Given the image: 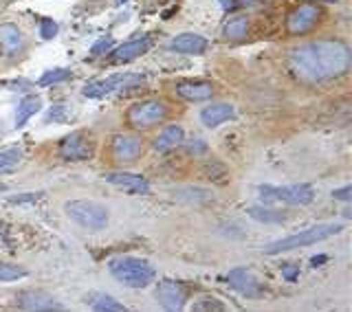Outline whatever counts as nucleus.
Here are the masks:
<instances>
[{
  "instance_id": "28",
  "label": "nucleus",
  "mask_w": 352,
  "mask_h": 312,
  "mask_svg": "<svg viewBox=\"0 0 352 312\" xmlns=\"http://www.w3.org/2000/svg\"><path fill=\"white\" fill-rule=\"evenodd\" d=\"M55 36H58V22H53L51 18H44L40 22V38L53 40Z\"/></svg>"
},
{
  "instance_id": "33",
  "label": "nucleus",
  "mask_w": 352,
  "mask_h": 312,
  "mask_svg": "<svg viewBox=\"0 0 352 312\" xmlns=\"http://www.w3.org/2000/svg\"><path fill=\"white\" fill-rule=\"evenodd\" d=\"M284 277H286L289 282H293L295 277H297V269H295V266H293V269H284Z\"/></svg>"
},
{
  "instance_id": "6",
  "label": "nucleus",
  "mask_w": 352,
  "mask_h": 312,
  "mask_svg": "<svg viewBox=\"0 0 352 312\" xmlns=\"http://www.w3.org/2000/svg\"><path fill=\"white\" fill-rule=\"evenodd\" d=\"M146 82V75L141 73H117L108 80H97L84 86V97H104L110 93H117V91H130V88L141 86Z\"/></svg>"
},
{
  "instance_id": "11",
  "label": "nucleus",
  "mask_w": 352,
  "mask_h": 312,
  "mask_svg": "<svg viewBox=\"0 0 352 312\" xmlns=\"http://www.w3.org/2000/svg\"><path fill=\"white\" fill-rule=\"evenodd\" d=\"M157 299L165 310H181L185 306L187 291L179 282H161L157 286Z\"/></svg>"
},
{
  "instance_id": "15",
  "label": "nucleus",
  "mask_w": 352,
  "mask_h": 312,
  "mask_svg": "<svg viewBox=\"0 0 352 312\" xmlns=\"http://www.w3.org/2000/svg\"><path fill=\"white\" fill-rule=\"evenodd\" d=\"M150 47H152V38L150 36H143V38H137V40L124 42L121 47H117L113 51V55H115L117 62H130V60L139 58V55L148 53Z\"/></svg>"
},
{
  "instance_id": "27",
  "label": "nucleus",
  "mask_w": 352,
  "mask_h": 312,
  "mask_svg": "<svg viewBox=\"0 0 352 312\" xmlns=\"http://www.w3.org/2000/svg\"><path fill=\"white\" fill-rule=\"evenodd\" d=\"M69 77H71V69H53V71H47L40 77V86L60 84L64 80H69Z\"/></svg>"
},
{
  "instance_id": "3",
  "label": "nucleus",
  "mask_w": 352,
  "mask_h": 312,
  "mask_svg": "<svg viewBox=\"0 0 352 312\" xmlns=\"http://www.w3.org/2000/svg\"><path fill=\"white\" fill-rule=\"evenodd\" d=\"M341 229H344V225H339V222H335V225H333V222H330V225H317V227H311V229H304L300 233H293V236H289V238H282V240H275V242L267 244V247L262 249V253L278 255V253L311 247V244H317L322 240L337 236Z\"/></svg>"
},
{
  "instance_id": "29",
  "label": "nucleus",
  "mask_w": 352,
  "mask_h": 312,
  "mask_svg": "<svg viewBox=\"0 0 352 312\" xmlns=\"http://www.w3.org/2000/svg\"><path fill=\"white\" fill-rule=\"evenodd\" d=\"M194 310H225V306L220 304L216 297H201L194 304Z\"/></svg>"
},
{
  "instance_id": "17",
  "label": "nucleus",
  "mask_w": 352,
  "mask_h": 312,
  "mask_svg": "<svg viewBox=\"0 0 352 312\" xmlns=\"http://www.w3.org/2000/svg\"><path fill=\"white\" fill-rule=\"evenodd\" d=\"M0 47L7 55H16L25 49V36L16 25H0Z\"/></svg>"
},
{
  "instance_id": "8",
  "label": "nucleus",
  "mask_w": 352,
  "mask_h": 312,
  "mask_svg": "<svg viewBox=\"0 0 352 312\" xmlns=\"http://www.w3.org/2000/svg\"><path fill=\"white\" fill-rule=\"evenodd\" d=\"M60 156L64 161H88L93 156V141L84 132H73L60 143Z\"/></svg>"
},
{
  "instance_id": "34",
  "label": "nucleus",
  "mask_w": 352,
  "mask_h": 312,
  "mask_svg": "<svg viewBox=\"0 0 352 312\" xmlns=\"http://www.w3.org/2000/svg\"><path fill=\"white\" fill-rule=\"evenodd\" d=\"M317 3H337V0H317Z\"/></svg>"
},
{
  "instance_id": "26",
  "label": "nucleus",
  "mask_w": 352,
  "mask_h": 312,
  "mask_svg": "<svg viewBox=\"0 0 352 312\" xmlns=\"http://www.w3.org/2000/svg\"><path fill=\"white\" fill-rule=\"evenodd\" d=\"M27 277V269L18 264H0V282H16Z\"/></svg>"
},
{
  "instance_id": "21",
  "label": "nucleus",
  "mask_w": 352,
  "mask_h": 312,
  "mask_svg": "<svg viewBox=\"0 0 352 312\" xmlns=\"http://www.w3.org/2000/svg\"><path fill=\"white\" fill-rule=\"evenodd\" d=\"M42 108V99L40 97H36V95H29V97H25L20 102V106H18V113H16V128H22L27 124V121L38 113V110Z\"/></svg>"
},
{
  "instance_id": "4",
  "label": "nucleus",
  "mask_w": 352,
  "mask_h": 312,
  "mask_svg": "<svg viewBox=\"0 0 352 312\" xmlns=\"http://www.w3.org/2000/svg\"><path fill=\"white\" fill-rule=\"evenodd\" d=\"M64 211L75 225L86 231H102L108 227V209L95 200H69Z\"/></svg>"
},
{
  "instance_id": "23",
  "label": "nucleus",
  "mask_w": 352,
  "mask_h": 312,
  "mask_svg": "<svg viewBox=\"0 0 352 312\" xmlns=\"http://www.w3.org/2000/svg\"><path fill=\"white\" fill-rule=\"evenodd\" d=\"M22 161V150L20 148H7L0 152V174L14 172Z\"/></svg>"
},
{
  "instance_id": "22",
  "label": "nucleus",
  "mask_w": 352,
  "mask_h": 312,
  "mask_svg": "<svg viewBox=\"0 0 352 312\" xmlns=\"http://www.w3.org/2000/svg\"><path fill=\"white\" fill-rule=\"evenodd\" d=\"M86 304L95 310H102V312H126V306H121L117 299H113L110 295H104V293H91L86 297Z\"/></svg>"
},
{
  "instance_id": "19",
  "label": "nucleus",
  "mask_w": 352,
  "mask_h": 312,
  "mask_svg": "<svg viewBox=\"0 0 352 312\" xmlns=\"http://www.w3.org/2000/svg\"><path fill=\"white\" fill-rule=\"evenodd\" d=\"M20 306L25 310H62V304L55 302L53 297L44 293H22L20 295Z\"/></svg>"
},
{
  "instance_id": "25",
  "label": "nucleus",
  "mask_w": 352,
  "mask_h": 312,
  "mask_svg": "<svg viewBox=\"0 0 352 312\" xmlns=\"http://www.w3.org/2000/svg\"><path fill=\"white\" fill-rule=\"evenodd\" d=\"M249 216L260 222H284V214L267 207H249Z\"/></svg>"
},
{
  "instance_id": "2",
  "label": "nucleus",
  "mask_w": 352,
  "mask_h": 312,
  "mask_svg": "<svg viewBox=\"0 0 352 312\" xmlns=\"http://www.w3.org/2000/svg\"><path fill=\"white\" fill-rule=\"evenodd\" d=\"M108 271L117 282H121L128 288H146L157 277V273H154V269L146 260L130 258V255L113 258L108 262Z\"/></svg>"
},
{
  "instance_id": "30",
  "label": "nucleus",
  "mask_w": 352,
  "mask_h": 312,
  "mask_svg": "<svg viewBox=\"0 0 352 312\" xmlns=\"http://www.w3.org/2000/svg\"><path fill=\"white\" fill-rule=\"evenodd\" d=\"M71 119V113H69V108L66 106H53L49 110V115H47V121H69Z\"/></svg>"
},
{
  "instance_id": "12",
  "label": "nucleus",
  "mask_w": 352,
  "mask_h": 312,
  "mask_svg": "<svg viewBox=\"0 0 352 312\" xmlns=\"http://www.w3.org/2000/svg\"><path fill=\"white\" fill-rule=\"evenodd\" d=\"M319 22V9L313 5L297 7L293 14L289 16V31L293 36H302V33L311 31Z\"/></svg>"
},
{
  "instance_id": "35",
  "label": "nucleus",
  "mask_w": 352,
  "mask_h": 312,
  "mask_svg": "<svg viewBox=\"0 0 352 312\" xmlns=\"http://www.w3.org/2000/svg\"><path fill=\"white\" fill-rule=\"evenodd\" d=\"M3 192H5V185H3V183H0V194H3Z\"/></svg>"
},
{
  "instance_id": "14",
  "label": "nucleus",
  "mask_w": 352,
  "mask_h": 312,
  "mask_svg": "<svg viewBox=\"0 0 352 312\" xmlns=\"http://www.w3.org/2000/svg\"><path fill=\"white\" fill-rule=\"evenodd\" d=\"M209 47L207 38L198 36V33H181L170 42V49L176 53H187V55H201Z\"/></svg>"
},
{
  "instance_id": "31",
  "label": "nucleus",
  "mask_w": 352,
  "mask_h": 312,
  "mask_svg": "<svg viewBox=\"0 0 352 312\" xmlns=\"http://www.w3.org/2000/svg\"><path fill=\"white\" fill-rule=\"evenodd\" d=\"M113 47H115L113 38H102V40H97V42L93 44L91 55H102V53H108Z\"/></svg>"
},
{
  "instance_id": "5",
  "label": "nucleus",
  "mask_w": 352,
  "mask_h": 312,
  "mask_svg": "<svg viewBox=\"0 0 352 312\" xmlns=\"http://www.w3.org/2000/svg\"><path fill=\"white\" fill-rule=\"evenodd\" d=\"M260 198L264 203H284V205H308L313 203L315 192L311 185H286V187H271V185H262L260 189Z\"/></svg>"
},
{
  "instance_id": "9",
  "label": "nucleus",
  "mask_w": 352,
  "mask_h": 312,
  "mask_svg": "<svg viewBox=\"0 0 352 312\" xmlns=\"http://www.w3.org/2000/svg\"><path fill=\"white\" fill-rule=\"evenodd\" d=\"M104 178H106V183H110L113 187L121 189V192H128V194H141V196H146L150 192V185H148V181L141 174L108 172Z\"/></svg>"
},
{
  "instance_id": "32",
  "label": "nucleus",
  "mask_w": 352,
  "mask_h": 312,
  "mask_svg": "<svg viewBox=\"0 0 352 312\" xmlns=\"http://www.w3.org/2000/svg\"><path fill=\"white\" fill-rule=\"evenodd\" d=\"M333 196H335L337 200H350V198H352V187L346 185V187H341V189H335Z\"/></svg>"
},
{
  "instance_id": "20",
  "label": "nucleus",
  "mask_w": 352,
  "mask_h": 312,
  "mask_svg": "<svg viewBox=\"0 0 352 312\" xmlns=\"http://www.w3.org/2000/svg\"><path fill=\"white\" fill-rule=\"evenodd\" d=\"M183 139H185V132H183L181 126H168L157 139H154V150L170 152L174 148H179L183 143Z\"/></svg>"
},
{
  "instance_id": "1",
  "label": "nucleus",
  "mask_w": 352,
  "mask_h": 312,
  "mask_svg": "<svg viewBox=\"0 0 352 312\" xmlns=\"http://www.w3.org/2000/svg\"><path fill=\"white\" fill-rule=\"evenodd\" d=\"M295 75L306 82H324L346 75L350 69V49L339 40H319L297 47L291 53Z\"/></svg>"
},
{
  "instance_id": "24",
  "label": "nucleus",
  "mask_w": 352,
  "mask_h": 312,
  "mask_svg": "<svg viewBox=\"0 0 352 312\" xmlns=\"http://www.w3.org/2000/svg\"><path fill=\"white\" fill-rule=\"evenodd\" d=\"M247 33H249V20L247 18H236L225 27L227 40H245Z\"/></svg>"
},
{
  "instance_id": "13",
  "label": "nucleus",
  "mask_w": 352,
  "mask_h": 312,
  "mask_svg": "<svg viewBox=\"0 0 352 312\" xmlns=\"http://www.w3.org/2000/svg\"><path fill=\"white\" fill-rule=\"evenodd\" d=\"M113 156L117 161H137L141 152H143V146H141V139L139 137H132V135H117L113 139Z\"/></svg>"
},
{
  "instance_id": "16",
  "label": "nucleus",
  "mask_w": 352,
  "mask_h": 312,
  "mask_svg": "<svg viewBox=\"0 0 352 312\" xmlns=\"http://www.w3.org/2000/svg\"><path fill=\"white\" fill-rule=\"evenodd\" d=\"M236 110L231 104H212L201 110V121L207 126V128H218L220 124H225V121L234 119Z\"/></svg>"
},
{
  "instance_id": "18",
  "label": "nucleus",
  "mask_w": 352,
  "mask_h": 312,
  "mask_svg": "<svg viewBox=\"0 0 352 312\" xmlns=\"http://www.w3.org/2000/svg\"><path fill=\"white\" fill-rule=\"evenodd\" d=\"M176 93L187 102H205V99H212L214 86L207 82H183L176 86Z\"/></svg>"
},
{
  "instance_id": "7",
  "label": "nucleus",
  "mask_w": 352,
  "mask_h": 312,
  "mask_svg": "<svg viewBox=\"0 0 352 312\" xmlns=\"http://www.w3.org/2000/svg\"><path fill=\"white\" fill-rule=\"evenodd\" d=\"M165 115H168V108H165L163 102H154V99H150V102H141L137 106L130 108L128 113V121L132 128H152L157 126L159 121L165 119Z\"/></svg>"
},
{
  "instance_id": "10",
  "label": "nucleus",
  "mask_w": 352,
  "mask_h": 312,
  "mask_svg": "<svg viewBox=\"0 0 352 312\" xmlns=\"http://www.w3.org/2000/svg\"><path fill=\"white\" fill-rule=\"evenodd\" d=\"M227 282H229L231 288H234V291H238L240 295H245L249 299H256V297L262 295L260 280L247 269H234L227 275Z\"/></svg>"
}]
</instances>
